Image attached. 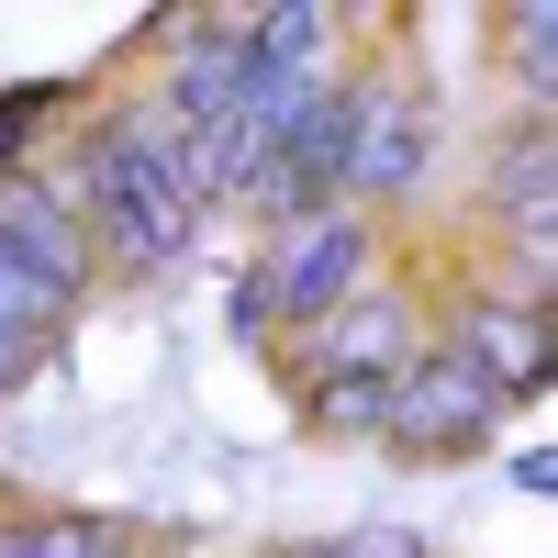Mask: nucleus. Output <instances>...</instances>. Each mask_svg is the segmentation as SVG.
I'll use <instances>...</instances> for the list:
<instances>
[{"label": "nucleus", "mask_w": 558, "mask_h": 558, "mask_svg": "<svg viewBox=\"0 0 558 558\" xmlns=\"http://www.w3.org/2000/svg\"><path fill=\"white\" fill-rule=\"evenodd\" d=\"M179 157H191V134H179L146 89H123V101H89L57 123V146H45V179H57V202L78 213L89 257H101V279H157L202 246V202L191 179H179Z\"/></svg>", "instance_id": "1"}, {"label": "nucleus", "mask_w": 558, "mask_h": 558, "mask_svg": "<svg viewBox=\"0 0 558 558\" xmlns=\"http://www.w3.org/2000/svg\"><path fill=\"white\" fill-rule=\"evenodd\" d=\"M89 291H101V257H89L78 213L57 202V179L45 168L0 179V357H12L23 380L68 347V324L89 313Z\"/></svg>", "instance_id": "2"}, {"label": "nucleus", "mask_w": 558, "mask_h": 558, "mask_svg": "<svg viewBox=\"0 0 558 558\" xmlns=\"http://www.w3.org/2000/svg\"><path fill=\"white\" fill-rule=\"evenodd\" d=\"M380 279V223L368 213H302V223H279V235H257V257H246V291L268 302V324H279V347L302 336V324H324L347 291H368Z\"/></svg>", "instance_id": "3"}, {"label": "nucleus", "mask_w": 558, "mask_h": 558, "mask_svg": "<svg viewBox=\"0 0 558 558\" xmlns=\"http://www.w3.org/2000/svg\"><path fill=\"white\" fill-rule=\"evenodd\" d=\"M425 179H436V101L413 78H391V68H357V123H347L336 202L380 223L402 202H425Z\"/></svg>", "instance_id": "4"}, {"label": "nucleus", "mask_w": 558, "mask_h": 558, "mask_svg": "<svg viewBox=\"0 0 558 558\" xmlns=\"http://www.w3.org/2000/svg\"><path fill=\"white\" fill-rule=\"evenodd\" d=\"M502 413H514V391H502L470 347L425 336V357H413V368H402V391H391L380 447H391V458H481V447L502 436Z\"/></svg>", "instance_id": "5"}, {"label": "nucleus", "mask_w": 558, "mask_h": 558, "mask_svg": "<svg viewBox=\"0 0 558 558\" xmlns=\"http://www.w3.org/2000/svg\"><path fill=\"white\" fill-rule=\"evenodd\" d=\"M347 123H357V68H324L302 101H291V123H279V146H268V168L246 179V223L257 235H279V223H302V213H336V168H347Z\"/></svg>", "instance_id": "6"}, {"label": "nucleus", "mask_w": 558, "mask_h": 558, "mask_svg": "<svg viewBox=\"0 0 558 558\" xmlns=\"http://www.w3.org/2000/svg\"><path fill=\"white\" fill-rule=\"evenodd\" d=\"M436 336V302L413 291V279H368V291H347L324 324H302L291 347V380H402L413 357H425Z\"/></svg>", "instance_id": "7"}, {"label": "nucleus", "mask_w": 558, "mask_h": 558, "mask_svg": "<svg viewBox=\"0 0 558 558\" xmlns=\"http://www.w3.org/2000/svg\"><path fill=\"white\" fill-rule=\"evenodd\" d=\"M470 213H481V235L502 223L514 246H536V235H547V213H558V146H547V112H514V123H502V146L481 157Z\"/></svg>", "instance_id": "8"}, {"label": "nucleus", "mask_w": 558, "mask_h": 558, "mask_svg": "<svg viewBox=\"0 0 558 558\" xmlns=\"http://www.w3.org/2000/svg\"><path fill=\"white\" fill-rule=\"evenodd\" d=\"M68 78H23V89H0V179H23L45 168V146H57V123H68Z\"/></svg>", "instance_id": "9"}, {"label": "nucleus", "mask_w": 558, "mask_h": 558, "mask_svg": "<svg viewBox=\"0 0 558 558\" xmlns=\"http://www.w3.org/2000/svg\"><path fill=\"white\" fill-rule=\"evenodd\" d=\"M391 391H402V380H302V425H313V436H347V447H380Z\"/></svg>", "instance_id": "10"}, {"label": "nucleus", "mask_w": 558, "mask_h": 558, "mask_svg": "<svg viewBox=\"0 0 558 558\" xmlns=\"http://www.w3.org/2000/svg\"><path fill=\"white\" fill-rule=\"evenodd\" d=\"M502 57H514V101L547 112L558 101V0H525V12L502 23Z\"/></svg>", "instance_id": "11"}, {"label": "nucleus", "mask_w": 558, "mask_h": 558, "mask_svg": "<svg viewBox=\"0 0 558 558\" xmlns=\"http://www.w3.org/2000/svg\"><path fill=\"white\" fill-rule=\"evenodd\" d=\"M324 558H436L425 536H402V525H368V536H336Z\"/></svg>", "instance_id": "12"}, {"label": "nucleus", "mask_w": 558, "mask_h": 558, "mask_svg": "<svg viewBox=\"0 0 558 558\" xmlns=\"http://www.w3.org/2000/svg\"><path fill=\"white\" fill-rule=\"evenodd\" d=\"M0 391H23V368H12V357H0Z\"/></svg>", "instance_id": "13"}, {"label": "nucleus", "mask_w": 558, "mask_h": 558, "mask_svg": "<svg viewBox=\"0 0 558 558\" xmlns=\"http://www.w3.org/2000/svg\"><path fill=\"white\" fill-rule=\"evenodd\" d=\"M279 558H324V547H279Z\"/></svg>", "instance_id": "14"}]
</instances>
